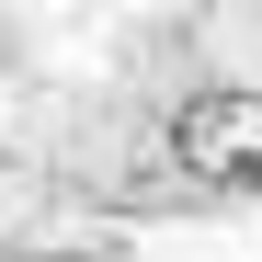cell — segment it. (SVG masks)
<instances>
[{"mask_svg": "<svg viewBox=\"0 0 262 262\" xmlns=\"http://www.w3.org/2000/svg\"><path fill=\"white\" fill-rule=\"evenodd\" d=\"M160 160L183 171L194 194H216V205H262V92H251V80L183 92L171 125H160Z\"/></svg>", "mask_w": 262, "mask_h": 262, "instance_id": "1", "label": "cell"}, {"mask_svg": "<svg viewBox=\"0 0 262 262\" xmlns=\"http://www.w3.org/2000/svg\"><path fill=\"white\" fill-rule=\"evenodd\" d=\"M23 262H103V251H23Z\"/></svg>", "mask_w": 262, "mask_h": 262, "instance_id": "2", "label": "cell"}]
</instances>
